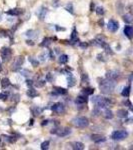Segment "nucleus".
<instances>
[{
  "instance_id": "obj_1",
  "label": "nucleus",
  "mask_w": 133,
  "mask_h": 150,
  "mask_svg": "<svg viewBox=\"0 0 133 150\" xmlns=\"http://www.w3.org/2000/svg\"><path fill=\"white\" fill-rule=\"evenodd\" d=\"M116 86L115 80H110V79H100V82H99V87H100V90L104 94H110L113 92L114 88Z\"/></svg>"
},
{
  "instance_id": "obj_2",
  "label": "nucleus",
  "mask_w": 133,
  "mask_h": 150,
  "mask_svg": "<svg viewBox=\"0 0 133 150\" xmlns=\"http://www.w3.org/2000/svg\"><path fill=\"white\" fill-rule=\"evenodd\" d=\"M91 101L96 106L100 107V108H107L111 103H113V100H111L109 98L102 97V96H100V95H96V96L92 97L91 98Z\"/></svg>"
},
{
  "instance_id": "obj_3",
  "label": "nucleus",
  "mask_w": 133,
  "mask_h": 150,
  "mask_svg": "<svg viewBox=\"0 0 133 150\" xmlns=\"http://www.w3.org/2000/svg\"><path fill=\"white\" fill-rule=\"evenodd\" d=\"M72 123L77 128H84L89 124V120L84 116H77L72 119Z\"/></svg>"
},
{
  "instance_id": "obj_4",
  "label": "nucleus",
  "mask_w": 133,
  "mask_h": 150,
  "mask_svg": "<svg viewBox=\"0 0 133 150\" xmlns=\"http://www.w3.org/2000/svg\"><path fill=\"white\" fill-rule=\"evenodd\" d=\"M51 133L57 135L58 137H65V136H68L71 133V129L68 128V127H65V128H55V129H52Z\"/></svg>"
},
{
  "instance_id": "obj_5",
  "label": "nucleus",
  "mask_w": 133,
  "mask_h": 150,
  "mask_svg": "<svg viewBox=\"0 0 133 150\" xmlns=\"http://www.w3.org/2000/svg\"><path fill=\"white\" fill-rule=\"evenodd\" d=\"M24 63V57L23 56H17L14 61H13V63L11 65V69L12 71H18L21 69V67Z\"/></svg>"
},
{
  "instance_id": "obj_6",
  "label": "nucleus",
  "mask_w": 133,
  "mask_h": 150,
  "mask_svg": "<svg viewBox=\"0 0 133 150\" xmlns=\"http://www.w3.org/2000/svg\"><path fill=\"white\" fill-rule=\"evenodd\" d=\"M127 136H128L127 131H125V130H117V131H114L111 134V138L113 140H117L118 141V140L125 139Z\"/></svg>"
},
{
  "instance_id": "obj_7",
  "label": "nucleus",
  "mask_w": 133,
  "mask_h": 150,
  "mask_svg": "<svg viewBox=\"0 0 133 150\" xmlns=\"http://www.w3.org/2000/svg\"><path fill=\"white\" fill-rule=\"evenodd\" d=\"M107 28L111 32H116L118 30V28H119V23L114 19H110L108 21V23H107Z\"/></svg>"
},
{
  "instance_id": "obj_8",
  "label": "nucleus",
  "mask_w": 133,
  "mask_h": 150,
  "mask_svg": "<svg viewBox=\"0 0 133 150\" xmlns=\"http://www.w3.org/2000/svg\"><path fill=\"white\" fill-rule=\"evenodd\" d=\"M12 56V51L8 47H4L1 50V57L3 59V61H8Z\"/></svg>"
},
{
  "instance_id": "obj_9",
  "label": "nucleus",
  "mask_w": 133,
  "mask_h": 150,
  "mask_svg": "<svg viewBox=\"0 0 133 150\" xmlns=\"http://www.w3.org/2000/svg\"><path fill=\"white\" fill-rule=\"evenodd\" d=\"M51 109H52V111H54V112H56V113H58V114H61V113H63L64 112V110H65V107H64V105L62 104V103H54L52 106H51Z\"/></svg>"
},
{
  "instance_id": "obj_10",
  "label": "nucleus",
  "mask_w": 133,
  "mask_h": 150,
  "mask_svg": "<svg viewBox=\"0 0 133 150\" xmlns=\"http://www.w3.org/2000/svg\"><path fill=\"white\" fill-rule=\"evenodd\" d=\"M119 77V72L116 70H109L106 72V78L110 80H116Z\"/></svg>"
},
{
  "instance_id": "obj_11",
  "label": "nucleus",
  "mask_w": 133,
  "mask_h": 150,
  "mask_svg": "<svg viewBox=\"0 0 133 150\" xmlns=\"http://www.w3.org/2000/svg\"><path fill=\"white\" fill-rule=\"evenodd\" d=\"M23 12H24V11H23L22 9L14 8V9H10V10H8L6 13H7L8 15H11V16H19V15H21Z\"/></svg>"
},
{
  "instance_id": "obj_12",
  "label": "nucleus",
  "mask_w": 133,
  "mask_h": 150,
  "mask_svg": "<svg viewBox=\"0 0 133 150\" xmlns=\"http://www.w3.org/2000/svg\"><path fill=\"white\" fill-rule=\"evenodd\" d=\"M88 95H79V96L76 98V104L77 105H80V104H85L87 103L88 98H87Z\"/></svg>"
},
{
  "instance_id": "obj_13",
  "label": "nucleus",
  "mask_w": 133,
  "mask_h": 150,
  "mask_svg": "<svg viewBox=\"0 0 133 150\" xmlns=\"http://www.w3.org/2000/svg\"><path fill=\"white\" fill-rule=\"evenodd\" d=\"M70 145H71V148L72 149H75V150H83L84 149V144H83L82 142H79V141L71 142Z\"/></svg>"
},
{
  "instance_id": "obj_14",
  "label": "nucleus",
  "mask_w": 133,
  "mask_h": 150,
  "mask_svg": "<svg viewBox=\"0 0 133 150\" xmlns=\"http://www.w3.org/2000/svg\"><path fill=\"white\" fill-rule=\"evenodd\" d=\"M39 61H41V62H45L46 60H47L48 58H50V51L48 50H45L44 52H42L40 55H39Z\"/></svg>"
},
{
  "instance_id": "obj_15",
  "label": "nucleus",
  "mask_w": 133,
  "mask_h": 150,
  "mask_svg": "<svg viewBox=\"0 0 133 150\" xmlns=\"http://www.w3.org/2000/svg\"><path fill=\"white\" fill-rule=\"evenodd\" d=\"M78 41H79V38L77 35V31H76V29H73L71 35H70V42H71V44H75Z\"/></svg>"
},
{
  "instance_id": "obj_16",
  "label": "nucleus",
  "mask_w": 133,
  "mask_h": 150,
  "mask_svg": "<svg viewBox=\"0 0 133 150\" xmlns=\"http://www.w3.org/2000/svg\"><path fill=\"white\" fill-rule=\"evenodd\" d=\"M54 95H65L67 94V90L64 89V88H61V87H55L53 89V93Z\"/></svg>"
},
{
  "instance_id": "obj_17",
  "label": "nucleus",
  "mask_w": 133,
  "mask_h": 150,
  "mask_svg": "<svg viewBox=\"0 0 133 150\" xmlns=\"http://www.w3.org/2000/svg\"><path fill=\"white\" fill-rule=\"evenodd\" d=\"M67 84H68L69 87H73L76 84V79H75V77L73 76L71 73H69L67 75Z\"/></svg>"
},
{
  "instance_id": "obj_18",
  "label": "nucleus",
  "mask_w": 133,
  "mask_h": 150,
  "mask_svg": "<svg viewBox=\"0 0 133 150\" xmlns=\"http://www.w3.org/2000/svg\"><path fill=\"white\" fill-rule=\"evenodd\" d=\"M124 34L128 38H133V27L132 26H125L124 28Z\"/></svg>"
},
{
  "instance_id": "obj_19",
  "label": "nucleus",
  "mask_w": 133,
  "mask_h": 150,
  "mask_svg": "<svg viewBox=\"0 0 133 150\" xmlns=\"http://www.w3.org/2000/svg\"><path fill=\"white\" fill-rule=\"evenodd\" d=\"M92 140L94 141L95 143H102L104 141H106V138L104 137V136H101V135H92Z\"/></svg>"
},
{
  "instance_id": "obj_20",
  "label": "nucleus",
  "mask_w": 133,
  "mask_h": 150,
  "mask_svg": "<svg viewBox=\"0 0 133 150\" xmlns=\"http://www.w3.org/2000/svg\"><path fill=\"white\" fill-rule=\"evenodd\" d=\"M47 8L46 7H41L40 8V10H39V12H38V17H39V19L40 20H44L45 19V16H46V14H47Z\"/></svg>"
},
{
  "instance_id": "obj_21",
  "label": "nucleus",
  "mask_w": 133,
  "mask_h": 150,
  "mask_svg": "<svg viewBox=\"0 0 133 150\" xmlns=\"http://www.w3.org/2000/svg\"><path fill=\"white\" fill-rule=\"evenodd\" d=\"M31 111H32V113H33L34 116H38V115H40L43 112V108H40L38 106H33L31 108Z\"/></svg>"
},
{
  "instance_id": "obj_22",
  "label": "nucleus",
  "mask_w": 133,
  "mask_h": 150,
  "mask_svg": "<svg viewBox=\"0 0 133 150\" xmlns=\"http://www.w3.org/2000/svg\"><path fill=\"white\" fill-rule=\"evenodd\" d=\"M117 116L119 118H126L128 116V111L126 109H119L117 110Z\"/></svg>"
},
{
  "instance_id": "obj_23",
  "label": "nucleus",
  "mask_w": 133,
  "mask_h": 150,
  "mask_svg": "<svg viewBox=\"0 0 133 150\" xmlns=\"http://www.w3.org/2000/svg\"><path fill=\"white\" fill-rule=\"evenodd\" d=\"M38 95L37 93V90H35L34 88H29L27 90V96L30 97V98H33V97H36Z\"/></svg>"
},
{
  "instance_id": "obj_24",
  "label": "nucleus",
  "mask_w": 133,
  "mask_h": 150,
  "mask_svg": "<svg viewBox=\"0 0 133 150\" xmlns=\"http://www.w3.org/2000/svg\"><path fill=\"white\" fill-rule=\"evenodd\" d=\"M103 116H104V118H106V119H112V118H113V113H112L111 110L105 108V110L103 111Z\"/></svg>"
},
{
  "instance_id": "obj_25",
  "label": "nucleus",
  "mask_w": 133,
  "mask_h": 150,
  "mask_svg": "<svg viewBox=\"0 0 133 150\" xmlns=\"http://www.w3.org/2000/svg\"><path fill=\"white\" fill-rule=\"evenodd\" d=\"M58 61H59V63H60V64H65V63H67V61H68V56L66 55V54H62V55L59 56Z\"/></svg>"
},
{
  "instance_id": "obj_26",
  "label": "nucleus",
  "mask_w": 133,
  "mask_h": 150,
  "mask_svg": "<svg viewBox=\"0 0 133 150\" xmlns=\"http://www.w3.org/2000/svg\"><path fill=\"white\" fill-rule=\"evenodd\" d=\"M101 47H102V48L105 50V52H106V53H108V54H112V53H113V52H112V49L110 48V46H109L107 43H106L105 41L101 44Z\"/></svg>"
},
{
  "instance_id": "obj_27",
  "label": "nucleus",
  "mask_w": 133,
  "mask_h": 150,
  "mask_svg": "<svg viewBox=\"0 0 133 150\" xmlns=\"http://www.w3.org/2000/svg\"><path fill=\"white\" fill-rule=\"evenodd\" d=\"M37 33H38V31H36V30H28V31H26L25 32V35L26 36H28V37H36L37 36Z\"/></svg>"
},
{
  "instance_id": "obj_28",
  "label": "nucleus",
  "mask_w": 133,
  "mask_h": 150,
  "mask_svg": "<svg viewBox=\"0 0 133 150\" xmlns=\"http://www.w3.org/2000/svg\"><path fill=\"white\" fill-rule=\"evenodd\" d=\"M1 86H2V88H7L8 86H10V80L8 79V78H3L2 80H1Z\"/></svg>"
},
{
  "instance_id": "obj_29",
  "label": "nucleus",
  "mask_w": 133,
  "mask_h": 150,
  "mask_svg": "<svg viewBox=\"0 0 133 150\" xmlns=\"http://www.w3.org/2000/svg\"><path fill=\"white\" fill-rule=\"evenodd\" d=\"M121 94H122V96H124V97H128L129 94H130V86L124 87L122 92H121Z\"/></svg>"
},
{
  "instance_id": "obj_30",
  "label": "nucleus",
  "mask_w": 133,
  "mask_h": 150,
  "mask_svg": "<svg viewBox=\"0 0 133 150\" xmlns=\"http://www.w3.org/2000/svg\"><path fill=\"white\" fill-rule=\"evenodd\" d=\"M3 137H5V140L9 142V143H13V142H15L16 141V137L15 136H7V135H3Z\"/></svg>"
},
{
  "instance_id": "obj_31",
  "label": "nucleus",
  "mask_w": 133,
  "mask_h": 150,
  "mask_svg": "<svg viewBox=\"0 0 133 150\" xmlns=\"http://www.w3.org/2000/svg\"><path fill=\"white\" fill-rule=\"evenodd\" d=\"M29 62L32 64V66H34V67H37L39 65V60L35 59L34 57H29Z\"/></svg>"
},
{
  "instance_id": "obj_32",
  "label": "nucleus",
  "mask_w": 133,
  "mask_h": 150,
  "mask_svg": "<svg viewBox=\"0 0 133 150\" xmlns=\"http://www.w3.org/2000/svg\"><path fill=\"white\" fill-rule=\"evenodd\" d=\"M93 92H94V89H93V88H90V87H86L83 89V93L86 95H91V94H93Z\"/></svg>"
},
{
  "instance_id": "obj_33",
  "label": "nucleus",
  "mask_w": 133,
  "mask_h": 150,
  "mask_svg": "<svg viewBox=\"0 0 133 150\" xmlns=\"http://www.w3.org/2000/svg\"><path fill=\"white\" fill-rule=\"evenodd\" d=\"M123 20L126 23H131L133 21V18H132V16L130 14H126V15L123 16Z\"/></svg>"
},
{
  "instance_id": "obj_34",
  "label": "nucleus",
  "mask_w": 133,
  "mask_h": 150,
  "mask_svg": "<svg viewBox=\"0 0 133 150\" xmlns=\"http://www.w3.org/2000/svg\"><path fill=\"white\" fill-rule=\"evenodd\" d=\"M50 44H51V38H44L43 42L41 43V46H43V47H47V46H49Z\"/></svg>"
},
{
  "instance_id": "obj_35",
  "label": "nucleus",
  "mask_w": 133,
  "mask_h": 150,
  "mask_svg": "<svg viewBox=\"0 0 133 150\" xmlns=\"http://www.w3.org/2000/svg\"><path fill=\"white\" fill-rule=\"evenodd\" d=\"M96 13L98 15H103L104 13H105V10H104V8L103 7H100V6H98V7L96 8Z\"/></svg>"
},
{
  "instance_id": "obj_36",
  "label": "nucleus",
  "mask_w": 133,
  "mask_h": 150,
  "mask_svg": "<svg viewBox=\"0 0 133 150\" xmlns=\"http://www.w3.org/2000/svg\"><path fill=\"white\" fill-rule=\"evenodd\" d=\"M49 148V141H44L41 143V149L42 150H47Z\"/></svg>"
},
{
  "instance_id": "obj_37",
  "label": "nucleus",
  "mask_w": 133,
  "mask_h": 150,
  "mask_svg": "<svg viewBox=\"0 0 133 150\" xmlns=\"http://www.w3.org/2000/svg\"><path fill=\"white\" fill-rule=\"evenodd\" d=\"M65 9L67 10V11H68L69 13H71V14H73V13H74V11H73V5H72L71 3H68L67 5H66Z\"/></svg>"
},
{
  "instance_id": "obj_38",
  "label": "nucleus",
  "mask_w": 133,
  "mask_h": 150,
  "mask_svg": "<svg viewBox=\"0 0 133 150\" xmlns=\"http://www.w3.org/2000/svg\"><path fill=\"white\" fill-rule=\"evenodd\" d=\"M81 81L82 83H89V78L87 76V74H82V77H81Z\"/></svg>"
},
{
  "instance_id": "obj_39",
  "label": "nucleus",
  "mask_w": 133,
  "mask_h": 150,
  "mask_svg": "<svg viewBox=\"0 0 133 150\" xmlns=\"http://www.w3.org/2000/svg\"><path fill=\"white\" fill-rule=\"evenodd\" d=\"M97 59L100 60V61H103V62H105V61H107V58H106V56L104 55L103 53H100L97 55Z\"/></svg>"
},
{
  "instance_id": "obj_40",
  "label": "nucleus",
  "mask_w": 133,
  "mask_h": 150,
  "mask_svg": "<svg viewBox=\"0 0 133 150\" xmlns=\"http://www.w3.org/2000/svg\"><path fill=\"white\" fill-rule=\"evenodd\" d=\"M30 74H31V73H30L29 70H27V69H23V70H21V75H22V76H24V77H28Z\"/></svg>"
},
{
  "instance_id": "obj_41",
  "label": "nucleus",
  "mask_w": 133,
  "mask_h": 150,
  "mask_svg": "<svg viewBox=\"0 0 133 150\" xmlns=\"http://www.w3.org/2000/svg\"><path fill=\"white\" fill-rule=\"evenodd\" d=\"M46 80H47L48 82H52L53 81V75L51 73H47V75H46Z\"/></svg>"
},
{
  "instance_id": "obj_42",
  "label": "nucleus",
  "mask_w": 133,
  "mask_h": 150,
  "mask_svg": "<svg viewBox=\"0 0 133 150\" xmlns=\"http://www.w3.org/2000/svg\"><path fill=\"white\" fill-rule=\"evenodd\" d=\"M8 97V93H6V92H4V93H0V99H6Z\"/></svg>"
},
{
  "instance_id": "obj_43",
  "label": "nucleus",
  "mask_w": 133,
  "mask_h": 150,
  "mask_svg": "<svg viewBox=\"0 0 133 150\" xmlns=\"http://www.w3.org/2000/svg\"><path fill=\"white\" fill-rule=\"evenodd\" d=\"M45 85V81L41 80V81H38V83H36V86L37 87H43Z\"/></svg>"
},
{
  "instance_id": "obj_44",
  "label": "nucleus",
  "mask_w": 133,
  "mask_h": 150,
  "mask_svg": "<svg viewBox=\"0 0 133 150\" xmlns=\"http://www.w3.org/2000/svg\"><path fill=\"white\" fill-rule=\"evenodd\" d=\"M79 46H80V47H81V48L85 49V48H87V46H88V44H87V42H86V43H84V42H79Z\"/></svg>"
},
{
  "instance_id": "obj_45",
  "label": "nucleus",
  "mask_w": 133,
  "mask_h": 150,
  "mask_svg": "<svg viewBox=\"0 0 133 150\" xmlns=\"http://www.w3.org/2000/svg\"><path fill=\"white\" fill-rule=\"evenodd\" d=\"M54 28H55V30H57V31H64V30H65L64 27H59V25H54Z\"/></svg>"
},
{
  "instance_id": "obj_46",
  "label": "nucleus",
  "mask_w": 133,
  "mask_h": 150,
  "mask_svg": "<svg viewBox=\"0 0 133 150\" xmlns=\"http://www.w3.org/2000/svg\"><path fill=\"white\" fill-rule=\"evenodd\" d=\"M26 84H27V85H28V86L30 87V86H32V85H33V81H32V80H29V79H28L27 81H26Z\"/></svg>"
},
{
  "instance_id": "obj_47",
  "label": "nucleus",
  "mask_w": 133,
  "mask_h": 150,
  "mask_svg": "<svg viewBox=\"0 0 133 150\" xmlns=\"http://www.w3.org/2000/svg\"><path fill=\"white\" fill-rule=\"evenodd\" d=\"M26 43H27L28 45H31V46L34 45V42H33L32 40H27V41H26Z\"/></svg>"
},
{
  "instance_id": "obj_48",
  "label": "nucleus",
  "mask_w": 133,
  "mask_h": 150,
  "mask_svg": "<svg viewBox=\"0 0 133 150\" xmlns=\"http://www.w3.org/2000/svg\"><path fill=\"white\" fill-rule=\"evenodd\" d=\"M48 123H49V121H48V120H44V121L42 122V125H43V126H45V125H47Z\"/></svg>"
},
{
  "instance_id": "obj_49",
  "label": "nucleus",
  "mask_w": 133,
  "mask_h": 150,
  "mask_svg": "<svg viewBox=\"0 0 133 150\" xmlns=\"http://www.w3.org/2000/svg\"><path fill=\"white\" fill-rule=\"evenodd\" d=\"M99 24H100V25H102V24H104V22H103V20H102V19L100 20V21H99Z\"/></svg>"
},
{
  "instance_id": "obj_50",
  "label": "nucleus",
  "mask_w": 133,
  "mask_h": 150,
  "mask_svg": "<svg viewBox=\"0 0 133 150\" xmlns=\"http://www.w3.org/2000/svg\"><path fill=\"white\" fill-rule=\"evenodd\" d=\"M32 124H33V120L31 119V120H30V125H32Z\"/></svg>"
},
{
  "instance_id": "obj_51",
  "label": "nucleus",
  "mask_w": 133,
  "mask_h": 150,
  "mask_svg": "<svg viewBox=\"0 0 133 150\" xmlns=\"http://www.w3.org/2000/svg\"><path fill=\"white\" fill-rule=\"evenodd\" d=\"M1 19H2V16H1V14H0V21H1Z\"/></svg>"
},
{
  "instance_id": "obj_52",
  "label": "nucleus",
  "mask_w": 133,
  "mask_h": 150,
  "mask_svg": "<svg viewBox=\"0 0 133 150\" xmlns=\"http://www.w3.org/2000/svg\"><path fill=\"white\" fill-rule=\"evenodd\" d=\"M0 70H1V63H0Z\"/></svg>"
}]
</instances>
